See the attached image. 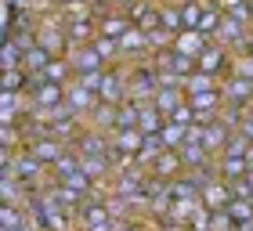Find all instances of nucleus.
Returning a JSON list of instances; mask_svg holds the SVG:
<instances>
[{"label": "nucleus", "mask_w": 253, "mask_h": 231, "mask_svg": "<svg viewBox=\"0 0 253 231\" xmlns=\"http://www.w3.org/2000/svg\"><path fill=\"white\" fill-rule=\"evenodd\" d=\"M213 37H206L203 29H181L177 37H174V47L170 51H177V54H188V58H199L206 51V43H210Z\"/></svg>", "instance_id": "obj_12"}, {"label": "nucleus", "mask_w": 253, "mask_h": 231, "mask_svg": "<svg viewBox=\"0 0 253 231\" xmlns=\"http://www.w3.org/2000/svg\"><path fill=\"white\" fill-rule=\"evenodd\" d=\"M228 184H232V195H235V199H253V188H250V181H246V177L228 181Z\"/></svg>", "instance_id": "obj_32"}, {"label": "nucleus", "mask_w": 253, "mask_h": 231, "mask_svg": "<svg viewBox=\"0 0 253 231\" xmlns=\"http://www.w3.org/2000/svg\"><path fill=\"white\" fill-rule=\"evenodd\" d=\"M126 29H130V18H126L123 7H105V11H98V33H105V37L120 40Z\"/></svg>", "instance_id": "obj_13"}, {"label": "nucleus", "mask_w": 253, "mask_h": 231, "mask_svg": "<svg viewBox=\"0 0 253 231\" xmlns=\"http://www.w3.org/2000/svg\"><path fill=\"white\" fill-rule=\"evenodd\" d=\"M250 7H253V0H250Z\"/></svg>", "instance_id": "obj_40"}, {"label": "nucleus", "mask_w": 253, "mask_h": 231, "mask_svg": "<svg viewBox=\"0 0 253 231\" xmlns=\"http://www.w3.org/2000/svg\"><path fill=\"white\" fill-rule=\"evenodd\" d=\"M90 4H94L98 11H105V7H116V4H112V0H90Z\"/></svg>", "instance_id": "obj_34"}, {"label": "nucleus", "mask_w": 253, "mask_h": 231, "mask_svg": "<svg viewBox=\"0 0 253 231\" xmlns=\"http://www.w3.org/2000/svg\"><path fill=\"white\" fill-rule=\"evenodd\" d=\"M51 58H54L51 51H43L40 43H33V47H26V54H22V69H26V73H43Z\"/></svg>", "instance_id": "obj_20"}, {"label": "nucleus", "mask_w": 253, "mask_h": 231, "mask_svg": "<svg viewBox=\"0 0 253 231\" xmlns=\"http://www.w3.org/2000/svg\"><path fill=\"white\" fill-rule=\"evenodd\" d=\"M33 87V76L26 69H4V79H0V90H29Z\"/></svg>", "instance_id": "obj_22"}, {"label": "nucleus", "mask_w": 253, "mask_h": 231, "mask_svg": "<svg viewBox=\"0 0 253 231\" xmlns=\"http://www.w3.org/2000/svg\"><path fill=\"white\" fill-rule=\"evenodd\" d=\"M65 33H69V43H73V47L94 43V37H98V18H73V22H65Z\"/></svg>", "instance_id": "obj_16"}, {"label": "nucleus", "mask_w": 253, "mask_h": 231, "mask_svg": "<svg viewBox=\"0 0 253 231\" xmlns=\"http://www.w3.org/2000/svg\"><path fill=\"white\" fill-rule=\"evenodd\" d=\"M163 123H167V116L159 112L152 101H145L141 116H137V130H141V134H159V130H163Z\"/></svg>", "instance_id": "obj_18"}, {"label": "nucleus", "mask_w": 253, "mask_h": 231, "mask_svg": "<svg viewBox=\"0 0 253 231\" xmlns=\"http://www.w3.org/2000/svg\"><path fill=\"white\" fill-rule=\"evenodd\" d=\"M217 173H221L224 181H239V177H246V173H250V163H246V155L224 152V155H217Z\"/></svg>", "instance_id": "obj_17"}, {"label": "nucleus", "mask_w": 253, "mask_h": 231, "mask_svg": "<svg viewBox=\"0 0 253 231\" xmlns=\"http://www.w3.org/2000/svg\"><path fill=\"white\" fill-rule=\"evenodd\" d=\"M69 62H73V73H76V76H84V73H101V69H109V62L94 51V43L73 47V51H69Z\"/></svg>", "instance_id": "obj_9"}, {"label": "nucleus", "mask_w": 253, "mask_h": 231, "mask_svg": "<svg viewBox=\"0 0 253 231\" xmlns=\"http://www.w3.org/2000/svg\"><path fill=\"white\" fill-rule=\"evenodd\" d=\"M217 7L224 11V15H232V18H239V22H253V7H250V0H213Z\"/></svg>", "instance_id": "obj_25"}, {"label": "nucleus", "mask_w": 253, "mask_h": 231, "mask_svg": "<svg viewBox=\"0 0 253 231\" xmlns=\"http://www.w3.org/2000/svg\"><path fill=\"white\" fill-rule=\"evenodd\" d=\"M0 224L4 228H22L26 224V210H22L18 202H4L0 206Z\"/></svg>", "instance_id": "obj_30"}, {"label": "nucleus", "mask_w": 253, "mask_h": 231, "mask_svg": "<svg viewBox=\"0 0 253 231\" xmlns=\"http://www.w3.org/2000/svg\"><path fill=\"white\" fill-rule=\"evenodd\" d=\"M246 54H253V33H250V40H246V47H243Z\"/></svg>", "instance_id": "obj_35"}, {"label": "nucleus", "mask_w": 253, "mask_h": 231, "mask_svg": "<svg viewBox=\"0 0 253 231\" xmlns=\"http://www.w3.org/2000/svg\"><path fill=\"white\" fill-rule=\"evenodd\" d=\"M29 94H33V109H58V105H65V83L43 79V83H37Z\"/></svg>", "instance_id": "obj_11"}, {"label": "nucleus", "mask_w": 253, "mask_h": 231, "mask_svg": "<svg viewBox=\"0 0 253 231\" xmlns=\"http://www.w3.org/2000/svg\"><path fill=\"white\" fill-rule=\"evenodd\" d=\"M221 98H224V105H235V109H250L253 105V79L246 76H224L221 79Z\"/></svg>", "instance_id": "obj_5"}, {"label": "nucleus", "mask_w": 253, "mask_h": 231, "mask_svg": "<svg viewBox=\"0 0 253 231\" xmlns=\"http://www.w3.org/2000/svg\"><path fill=\"white\" fill-rule=\"evenodd\" d=\"M199 202H203V199H174V202H170V221L188 224V221H192V213L199 210Z\"/></svg>", "instance_id": "obj_27"}, {"label": "nucleus", "mask_w": 253, "mask_h": 231, "mask_svg": "<svg viewBox=\"0 0 253 231\" xmlns=\"http://www.w3.org/2000/svg\"><path fill=\"white\" fill-rule=\"evenodd\" d=\"M174 37H177V33H174V29H167V26L148 29V47H152V54H159V51H170V47H174Z\"/></svg>", "instance_id": "obj_28"}, {"label": "nucleus", "mask_w": 253, "mask_h": 231, "mask_svg": "<svg viewBox=\"0 0 253 231\" xmlns=\"http://www.w3.org/2000/svg\"><path fill=\"white\" fill-rule=\"evenodd\" d=\"M120 231H145V224H137V221H120Z\"/></svg>", "instance_id": "obj_33"}, {"label": "nucleus", "mask_w": 253, "mask_h": 231, "mask_svg": "<svg viewBox=\"0 0 253 231\" xmlns=\"http://www.w3.org/2000/svg\"><path fill=\"white\" fill-rule=\"evenodd\" d=\"M148 173H156V177H163V181H174V177H181V173H188V170H185V159H181L177 148H163V152L152 159Z\"/></svg>", "instance_id": "obj_10"}, {"label": "nucleus", "mask_w": 253, "mask_h": 231, "mask_svg": "<svg viewBox=\"0 0 253 231\" xmlns=\"http://www.w3.org/2000/svg\"><path fill=\"white\" fill-rule=\"evenodd\" d=\"M156 4H170V0H156Z\"/></svg>", "instance_id": "obj_39"}, {"label": "nucleus", "mask_w": 253, "mask_h": 231, "mask_svg": "<svg viewBox=\"0 0 253 231\" xmlns=\"http://www.w3.org/2000/svg\"><path fill=\"white\" fill-rule=\"evenodd\" d=\"M221 22H224V11L213 4V0H206V7H203V18H199V29L206 33V37H217V29H221Z\"/></svg>", "instance_id": "obj_21"}, {"label": "nucleus", "mask_w": 253, "mask_h": 231, "mask_svg": "<svg viewBox=\"0 0 253 231\" xmlns=\"http://www.w3.org/2000/svg\"><path fill=\"white\" fill-rule=\"evenodd\" d=\"M65 105L73 109L76 116H84V119H87V116L94 112L101 101H98V90H94V87H84V83L73 76V83H65Z\"/></svg>", "instance_id": "obj_4"}, {"label": "nucleus", "mask_w": 253, "mask_h": 231, "mask_svg": "<svg viewBox=\"0 0 253 231\" xmlns=\"http://www.w3.org/2000/svg\"><path fill=\"white\" fill-rule=\"evenodd\" d=\"M58 4H73V0H58Z\"/></svg>", "instance_id": "obj_38"}, {"label": "nucleus", "mask_w": 253, "mask_h": 231, "mask_svg": "<svg viewBox=\"0 0 253 231\" xmlns=\"http://www.w3.org/2000/svg\"><path fill=\"white\" fill-rule=\"evenodd\" d=\"M232 73H235V76H246V79H253V54L239 51V54L232 58Z\"/></svg>", "instance_id": "obj_31"}, {"label": "nucleus", "mask_w": 253, "mask_h": 231, "mask_svg": "<svg viewBox=\"0 0 253 231\" xmlns=\"http://www.w3.org/2000/svg\"><path fill=\"white\" fill-rule=\"evenodd\" d=\"M37 43H40L43 51H51L54 58H69L73 43H69V33H65V18H62V11H47V15H40Z\"/></svg>", "instance_id": "obj_1"}, {"label": "nucleus", "mask_w": 253, "mask_h": 231, "mask_svg": "<svg viewBox=\"0 0 253 231\" xmlns=\"http://www.w3.org/2000/svg\"><path fill=\"white\" fill-rule=\"evenodd\" d=\"M112 4H116V7H130L134 0H112Z\"/></svg>", "instance_id": "obj_36"}, {"label": "nucleus", "mask_w": 253, "mask_h": 231, "mask_svg": "<svg viewBox=\"0 0 253 231\" xmlns=\"http://www.w3.org/2000/svg\"><path fill=\"white\" fill-rule=\"evenodd\" d=\"M94 51L105 58V62L112 65V62H120V40H112V37H105V33H98L94 37Z\"/></svg>", "instance_id": "obj_29"}, {"label": "nucleus", "mask_w": 253, "mask_h": 231, "mask_svg": "<svg viewBox=\"0 0 253 231\" xmlns=\"http://www.w3.org/2000/svg\"><path fill=\"white\" fill-rule=\"evenodd\" d=\"M246 181H250V188H253V170H250V173H246Z\"/></svg>", "instance_id": "obj_37"}, {"label": "nucleus", "mask_w": 253, "mask_h": 231, "mask_svg": "<svg viewBox=\"0 0 253 231\" xmlns=\"http://www.w3.org/2000/svg\"><path fill=\"white\" fill-rule=\"evenodd\" d=\"M29 152L37 155L40 163L54 166V163H58V159L69 152V141H65V137H58V134L51 130V134H43V137H33V141H29Z\"/></svg>", "instance_id": "obj_6"}, {"label": "nucleus", "mask_w": 253, "mask_h": 231, "mask_svg": "<svg viewBox=\"0 0 253 231\" xmlns=\"http://www.w3.org/2000/svg\"><path fill=\"white\" fill-rule=\"evenodd\" d=\"M141 141H145V134L137 130V126L112 130V148H116V159H120V155H137V152H141Z\"/></svg>", "instance_id": "obj_15"}, {"label": "nucleus", "mask_w": 253, "mask_h": 231, "mask_svg": "<svg viewBox=\"0 0 253 231\" xmlns=\"http://www.w3.org/2000/svg\"><path fill=\"white\" fill-rule=\"evenodd\" d=\"M199 199H203L206 210H228V202H232L235 195H232V184L217 173V177H210V181L199 188Z\"/></svg>", "instance_id": "obj_7"}, {"label": "nucleus", "mask_w": 253, "mask_h": 231, "mask_svg": "<svg viewBox=\"0 0 253 231\" xmlns=\"http://www.w3.org/2000/svg\"><path fill=\"white\" fill-rule=\"evenodd\" d=\"M126 11V18H130V26H137V29H159L163 22H159V4L156 0H134L130 7H123Z\"/></svg>", "instance_id": "obj_8"}, {"label": "nucleus", "mask_w": 253, "mask_h": 231, "mask_svg": "<svg viewBox=\"0 0 253 231\" xmlns=\"http://www.w3.org/2000/svg\"><path fill=\"white\" fill-rule=\"evenodd\" d=\"M250 29H253V22H250Z\"/></svg>", "instance_id": "obj_41"}, {"label": "nucleus", "mask_w": 253, "mask_h": 231, "mask_svg": "<svg viewBox=\"0 0 253 231\" xmlns=\"http://www.w3.org/2000/svg\"><path fill=\"white\" fill-rule=\"evenodd\" d=\"M33 112L29 90H0V123H22V116Z\"/></svg>", "instance_id": "obj_3"}, {"label": "nucleus", "mask_w": 253, "mask_h": 231, "mask_svg": "<svg viewBox=\"0 0 253 231\" xmlns=\"http://www.w3.org/2000/svg\"><path fill=\"white\" fill-rule=\"evenodd\" d=\"M232 58H235L232 47H224L221 40H210L206 51L195 58V62H199V73H210L217 79H224V76H232Z\"/></svg>", "instance_id": "obj_2"}, {"label": "nucleus", "mask_w": 253, "mask_h": 231, "mask_svg": "<svg viewBox=\"0 0 253 231\" xmlns=\"http://www.w3.org/2000/svg\"><path fill=\"white\" fill-rule=\"evenodd\" d=\"M188 134H192V126L177 123V119H167V123H163V130H159V137H163V145H167V148H181V145L188 141Z\"/></svg>", "instance_id": "obj_19"}, {"label": "nucleus", "mask_w": 253, "mask_h": 231, "mask_svg": "<svg viewBox=\"0 0 253 231\" xmlns=\"http://www.w3.org/2000/svg\"><path fill=\"white\" fill-rule=\"evenodd\" d=\"M163 137H159V134H145V141H141V152H137V163H141L145 170L148 166H152V159L159 155V152H163Z\"/></svg>", "instance_id": "obj_24"}, {"label": "nucleus", "mask_w": 253, "mask_h": 231, "mask_svg": "<svg viewBox=\"0 0 253 231\" xmlns=\"http://www.w3.org/2000/svg\"><path fill=\"white\" fill-rule=\"evenodd\" d=\"M185 101H188L185 87H181V83H167V87H159V90H156L152 105H156V109H159V112H163L167 119H170V116H174L181 105H185Z\"/></svg>", "instance_id": "obj_14"}, {"label": "nucleus", "mask_w": 253, "mask_h": 231, "mask_svg": "<svg viewBox=\"0 0 253 231\" xmlns=\"http://www.w3.org/2000/svg\"><path fill=\"white\" fill-rule=\"evenodd\" d=\"M22 54H26V47H22L15 37H4V51H0V69H18V65H22Z\"/></svg>", "instance_id": "obj_23"}, {"label": "nucleus", "mask_w": 253, "mask_h": 231, "mask_svg": "<svg viewBox=\"0 0 253 231\" xmlns=\"http://www.w3.org/2000/svg\"><path fill=\"white\" fill-rule=\"evenodd\" d=\"M159 22H163L167 29H174V33H181V29H185V22H181V0L159 4Z\"/></svg>", "instance_id": "obj_26"}]
</instances>
